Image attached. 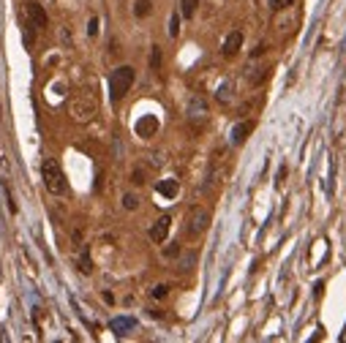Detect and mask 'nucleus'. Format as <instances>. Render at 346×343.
<instances>
[{
	"mask_svg": "<svg viewBox=\"0 0 346 343\" xmlns=\"http://www.w3.org/2000/svg\"><path fill=\"white\" fill-rule=\"evenodd\" d=\"M131 85H134V69H131V66H120V69H115V71H112V79H109V98L118 103L120 98L131 90Z\"/></svg>",
	"mask_w": 346,
	"mask_h": 343,
	"instance_id": "nucleus-1",
	"label": "nucleus"
},
{
	"mask_svg": "<svg viewBox=\"0 0 346 343\" xmlns=\"http://www.w3.org/2000/svg\"><path fill=\"white\" fill-rule=\"evenodd\" d=\"M41 174H44V183H47L49 193H55V196H63V193H66V177H63L60 166H57L52 158H47V161H44Z\"/></svg>",
	"mask_w": 346,
	"mask_h": 343,
	"instance_id": "nucleus-2",
	"label": "nucleus"
},
{
	"mask_svg": "<svg viewBox=\"0 0 346 343\" xmlns=\"http://www.w3.org/2000/svg\"><path fill=\"white\" fill-rule=\"evenodd\" d=\"M210 226V213L205 210V207H191V213H188L186 218V232L191 234V237H199L202 232H208Z\"/></svg>",
	"mask_w": 346,
	"mask_h": 343,
	"instance_id": "nucleus-3",
	"label": "nucleus"
},
{
	"mask_svg": "<svg viewBox=\"0 0 346 343\" xmlns=\"http://www.w3.org/2000/svg\"><path fill=\"white\" fill-rule=\"evenodd\" d=\"M134 128H137V137H142V139H150V137H156V134H158V117H153V115L139 117Z\"/></svg>",
	"mask_w": 346,
	"mask_h": 343,
	"instance_id": "nucleus-4",
	"label": "nucleus"
},
{
	"mask_svg": "<svg viewBox=\"0 0 346 343\" xmlns=\"http://www.w3.org/2000/svg\"><path fill=\"white\" fill-rule=\"evenodd\" d=\"M169 226H172V218H169V215H161V218L150 226V240L153 242H164L166 234H169Z\"/></svg>",
	"mask_w": 346,
	"mask_h": 343,
	"instance_id": "nucleus-5",
	"label": "nucleus"
},
{
	"mask_svg": "<svg viewBox=\"0 0 346 343\" xmlns=\"http://www.w3.org/2000/svg\"><path fill=\"white\" fill-rule=\"evenodd\" d=\"M25 11H28V19L33 22V28H47V11H44L41 6H38V3H28V6H25Z\"/></svg>",
	"mask_w": 346,
	"mask_h": 343,
	"instance_id": "nucleus-6",
	"label": "nucleus"
},
{
	"mask_svg": "<svg viewBox=\"0 0 346 343\" xmlns=\"http://www.w3.org/2000/svg\"><path fill=\"white\" fill-rule=\"evenodd\" d=\"M240 47H242V33H240V30H235V33H229L226 41H224V55H226V57L237 55V49H240Z\"/></svg>",
	"mask_w": 346,
	"mask_h": 343,
	"instance_id": "nucleus-7",
	"label": "nucleus"
},
{
	"mask_svg": "<svg viewBox=\"0 0 346 343\" xmlns=\"http://www.w3.org/2000/svg\"><path fill=\"white\" fill-rule=\"evenodd\" d=\"M112 332H118V335H125V332H131L134 327H137V322L134 319H128V316H118V319H112Z\"/></svg>",
	"mask_w": 346,
	"mask_h": 343,
	"instance_id": "nucleus-8",
	"label": "nucleus"
},
{
	"mask_svg": "<svg viewBox=\"0 0 346 343\" xmlns=\"http://www.w3.org/2000/svg\"><path fill=\"white\" fill-rule=\"evenodd\" d=\"M156 191L161 196H166V199H174L177 196V180H161L158 186H156Z\"/></svg>",
	"mask_w": 346,
	"mask_h": 343,
	"instance_id": "nucleus-9",
	"label": "nucleus"
},
{
	"mask_svg": "<svg viewBox=\"0 0 346 343\" xmlns=\"http://www.w3.org/2000/svg\"><path fill=\"white\" fill-rule=\"evenodd\" d=\"M251 131H254V123H240V125H235V131H232V142H235V144H242L245 139H248Z\"/></svg>",
	"mask_w": 346,
	"mask_h": 343,
	"instance_id": "nucleus-10",
	"label": "nucleus"
},
{
	"mask_svg": "<svg viewBox=\"0 0 346 343\" xmlns=\"http://www.w3.org/2000/svg\"><path fill=\"white\" fill-rule=\"evenodd\" d=\"M79 270L85 275L93 273V261H90V248H82V254H79Z\"/></svg>",
	"mask_w": 346,
	"mask_h": 343,
	"instance_id": "nucleus-11",
	"label": "nucleus"
},
{
	"mask_svg": "<svg viewBox=\"0 0 346 343\" xmlns=\"http://www.w3.org/2000/svg\"><path fill=\"white\" fill-rule=\"evenodd\" d=\"M196 6H199V0H180L183 17H194V14H196Z\"/></svg>",
	"mask_w": 346,
	"mask_h": 343,
	"instance_id": "nucleus-12",
	"label": "nucleus"
},
{
	"mask_svg": "<svg viewBox=\"0 0 346 343\" xmlns=\"http://www.w3.org/2000/svg\"><path fill=\"white\" fill-rule=\"evenodd\" d=\"M150 11H153L150 0H137V6H134V14H137V17H147Z\"/></svg>",
	"mask_w": 346,
	"mask_h": 343,
	"instance_id": "nucleus-13",
	"label": "nucleus"
},
{
	"mask_svg": "<svg viewBox=\"0 0 346 343\" xmlns=\"http://www.w3.org/2000/svg\"><path fill=\"white\" fill-rule=\"evenodd\" d=\"M153 300H164L166 294H169V286H164V283H158V286H153Z\"/></svg>",
	"mask_w": 346,
	"mask_h": 343,
	"instance_id": "nucleus-14",
	"label": "nucleus"
},
{
	"mask_svg": "<svg viewBox=\"0 0 346 343\" xmlns=\"http://www.w3.org/2000/svg\"><path fill=\"white\" fill-rule=\"evenodd\" d=\"M137 205H139V199L134 196V193H125V196H123V207H125V210H137Z\"/></svg>",
	"mask_w": 346,
	"mask_h": 343,
	"instance_id": "nucleus-15",
	"label": "nucleus"
},
{
	"mask_svg": "<svg viewBox=\"0 0 346 343\" xmlns=\"http://www.w3.org/2000/svg\"><path fill=\"white\" fill-rule=\"evenodd\" d=\"M158 66H161V49H158V47H153V57H150V69H153V71H158Z\"/></svg>",
	"mask_w": 346,
	"mask_h": 343,
	"instance_id": "nucleus-16",
	"label": "nucleus"
},
{
	"mask_svg": "<svg viewBox=\"0 0 346 343\" xmlns=\"http://www.w3.org/2000/svg\"><path fill=\"white\" fill-rule=\"evenodd\" d=\"M267 76H270V69H259V74L251 76V85H262L264 79H267Z\"/></svg>",
	"mask_w": 346,
	"mask_h": 343,
	"instance_id": "nucleus-17",
	"label": "nucleus"
},
{
	"mask_svg": "<svg viewBox=\"0 0 346 343\" xmlns=\"http://www.w3.org/2000/svg\"><path fill=\"white\" fill-rule=\"evenodd\" d=\"M177 33H180V17L174 14L172 22H169V35H177Z\"/></svg>",
	"mask_w": 346,
	"mask_h": 343,
	"instance_id": "nucleus-18",
	"label": "nucleus"
},
{
	"mask_svg": "<svg viewBox=\"0 0 346 343\" xmlns=\"http://www.w3.org/2000/svg\"><path fill=\"white\" fill-rule=\"evenodd\" d=\"M229 93H232V85H221V90H218V101H229Z\"/></svg>",
	"mask_w": 346,
	"mask_h": 343,
	"instance_id": "nucleus-19",
	"label": "nucleus"
},
{
	"mask_svg": "<svg viewBox=\"0 0 346 343\" xmlns=\"http://www.w3.org/2000/svg\"><path fill=\"white\" fill-rule=\"evenodd\" d=\"M294 0H270V6L276 8V11H281V8H289Z\"/></svg>",
	"mask_w": 346,
	"mask_h": 343,
	"instance_id": "nucleus-20",
	"label": "nucleus"
},
{
	"mask_svg": "<svg viewBox=\"0 0 346 343\" xmlns=\"http://www.w3.org/2000/svg\"><path fill=\"white\" fill-rule=\"evenodd\" d=\"M164 256H169V259H174V256H180V245H169L164 251Z\"/></svg>",
	"mask_w": 346,
	"mask_h": 343,
	"instance_id": "nucleus-21",
	"label": "nucleus"
},
{
	"mask_svg": "<svg viewBox=\"0 0 346 343\" xmlns=\"http://www.w3.org/2000/svg\"><path fill=\"white\" fill-rule=\"evenodd\" d=\"M87 33H90V35H98V19H90V25H87Z\"/></svg>",
	"mask_w": 346,
	"mask_h": 343,
	"instance_id": "nucleus-22",
	"label": "nucleus"
},
{
	"mask_svg": "<svg viewBox=\"0 0 346 343\" xmlns=\"http://www.w3.org/2000/svg\"><path fill=\"white\" fill-rule=\"evenodd\" d=\"M264 49H267V47H264V44H259V47H256L254 52H251V57H259V55H264Z\"/></svg>",
	"mask_w": 346,
	"mask_h": 343,
	"instance_id": "nucleus-23",
	"label": "nucleus"
},
{
	"mask_svg": "<svg viewBox=\"0 0 346 343\" xmlns=\"http://www.w3.org/2000/svg\"><path fill=\"white\" fill-rule=\"evenodd\" d=\"M134 183H137V186H142V183H145V180H142V172H134Z\"/></svg>",
	"mask_w": 346,
	"mask_h": 343,
	"instance_id": "nucleus-24",
	"label": "nucleus"
}]
</instances>
